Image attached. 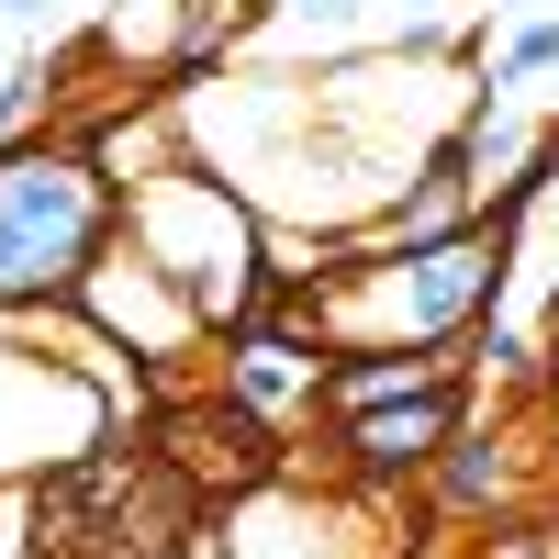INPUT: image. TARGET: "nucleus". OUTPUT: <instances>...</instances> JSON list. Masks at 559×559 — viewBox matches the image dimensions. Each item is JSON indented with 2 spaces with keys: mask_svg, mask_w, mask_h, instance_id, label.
<instances>
[{
  "mask_svg": "<svg viewBox=\"0 0 559 559\" xmlns=\"http://www.w3.org/2000/svg\"><path fill=\"white\" fill-rule=\"evenodd\" d=\"M112 236V179L57 146H0V302L79 292Z\"/></svg>",
  "mask_w": 559,
  "mask_h": 559,
  "instance_id": "nucleus-1",
  "label": "nucleus"
},
{
  "mask_svg": "<svg viewBox=\"0 0 559 559\" xmlns=\"http://www.w3.org/2000/svg\"><path fill=\"white\" fill-rule=\"evenodd\" d=\"M157 448H168L202 492H213V481H224V492H258V481L280 471V448H269V426H258V403H247V392L191 403V414H157Z\"/></svg>",
  "mask_w": 559,
  "mask_h": 559,
  "instance_id": "nucleus-2",
  "label": "nucleus"
},
{
  "mask_svg": "<svg viewBox=\"0 0 559 559\" xmlns=\"http://www.w3.org/2000/svg\"><path fill=\"white\" fill-rule=\"evenodd\" d=\"M459 448V392H414V403H381V414H347V459L369 481H392V471H426V459Z\"/></svg>",
  "mask_w": 559,
  "mask_h": 559,
  "instance_id": "nucleus-3",
  "label": "nucleus"
},
{
  "mask_svg": "<svg viewBox=\"0 0 559 559\" xmlns=\"http://www.w3.org/2000/svg\"><path fill=\"white\" fill-rule=\"evenodd\" d=\"M0 12H12V23H23V12H45V0H0Z\"/></svg>",
  "mask_w": 559,
  "mask_h": 559,
  "instance_id": "nucleus-4",
  "label": "nucleus"
},
{
  "mask_svg": "<svg viewBox=\"0 0 559 559\" xmlns=\"http://www.w3.org/2000/svg\"><path fill=\"white\" fill-rule=\"evenodd\" d=\"M548 392H559V369H548Z\"/></svg>",
  "mask_w": 559,
  "mask_h": 559,
  "instance_id": "nucleus-5",
  "label": "nucleus"
}]
</instances>
